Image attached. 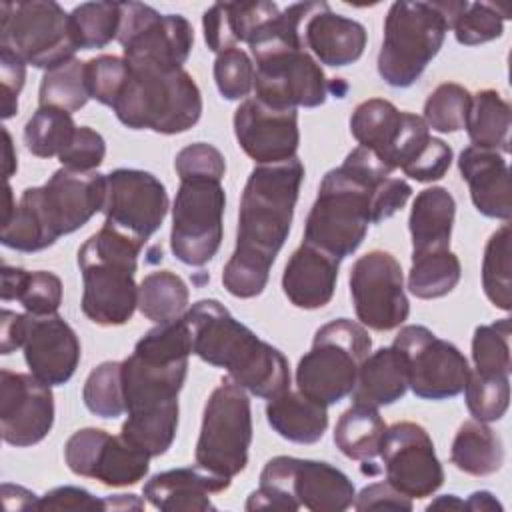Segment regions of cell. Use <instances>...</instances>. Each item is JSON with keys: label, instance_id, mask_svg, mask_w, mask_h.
<instances>
[{"label": "cell", "instance_id": "obj_23", "mask_svg": "<svg viewBox=\"0 0 512 512\" xmlns=\"http://www.w3.org/2000/svg\"><path fill=\"white\" fill-rule=\"evenodd\" d=\"M234 134L240 148L258 164H278L296 156L300 144L296 108H272L246 98L234 112Z\"/></svg>", "mask_w": 512, "mask_h": 512}, {"label": "cell", "instance_id": "obj_53", "mask_svg": "<svg viewBox=\"0 0 512 512\" xmlns=\"http://www.w3.org/2000/svg\"><path fill=\"white\" fill-rule=\"evenodd\" d=\"M26 80V62L12 50L0 46V90L2 118L8 120L18 112V96Z\"/></svg>", "mask_w": 512, "mask_h": 512}, {"label": "cell", "instance_id": "obj_44", "mask_svg": "<svg viewBox=\"0 0 512 512\" xmlns=\"http://www.w3.org/2000/svg\"><path fill=\"white\" fill-rule=\"evenodd\" d=\"M510 318L478 326L472 336V360L478 374L510 376Z\"/></svg>", "mask_w": 512, "mask_h": 512}, {"label": "cell", "instance_id": "obj_25", "mask_svg": "<svg viewBox=\"0 0 512 512\" xmlns=\"http://www.w3.org/2000/svg\"><path fill=\"white\" fill-rule=\"evenodd\" d=\"M302 40L320 64L344 68L364 54L368 34L360 22L332 12L326 2H318L302 26Z\"/></svg>", "mask_w": 512, "mask_h": 512}, {"label": "cell", "instance_id": "obj_38", "mask_svg": "<svg viewBox=\"0 0 512 512\" xmlns=\"http://www.w3.org/2000/svg\"><path fill=\"white\" fill-rule=\"evenodd\" d=\"M460 274V260L450 248L412 254L408 290L420 300L442 298L456 288Z\"/></svg>", "mask_w": 512, "mask_h": 512}, {"label": "cell", "instance_id": "obj_27", "mask_svg": "<svg viewBox=\"0 0 512 512\" xmlns=\"http://www.w3.org/2000/svg\"><path fill=\"white\" fill-rule=\"evenodd\" d=\"M340 260L330 252L302 242L286 262L282 290L302 310L324 308L336 290Z\"/></svg>", "mask_w": 512, "mask_h": 512}, {"label": "cell", "instance_id": "obj_35", "mask_svg": "<svg viewBox=\"0 0 512 512\" xmlns=\"http://www.w3.org/2000/svg\"><path fill=\"white\" fill-rule=\"evenodd\" d=\"M510 122V104L502 98L500 92L486 88L472 96V106L466 120V132L472 146L508 154Z\"/></svg>", "mask_w": 512, "mask_h": 512}, {"label": "cell", "instance_id": "obj_32", "mask_svg": "<svg viewBox=\"0 0 512 512\" xmlns=\"http://www.w3.org/2000/svg\"><path fill=\"white\" fill-rule=\"evenodd\" d=\"M328 406L304 396L300 390L268 400L266 420L284 440L296 444L318 442L328 428Z\"/></svg>", "mask_w": 512, "mask_h": 512}, {"label": "cell", "instance_id": "obj_16", "mask_svg": "<svg viewBox=\"0 0 512 512\" xmlns=\"http://www.w3.org/2000/svg\"><path fill=\"white\" fill-rule=\"evenodd\" d=\"M118 42L126 60L182 68L194 46V28L180 14H160L142 2H120Z\"/></svg>", "mask_w": 512, "mask_h": 512}, {"label": "cell", "instance_id": "obj_51", "mask_svg": "<svg viewBox=\"0 0 512 512\" xmlns=\"http://www.w3.org/2000/svg\"><path fill=\"white\" fill-rule=\"evenodd\" d=\"M450 164L452 148L444 140L430 136L400 170L416 182H434L448 172Z\"/></svg>", "mask_w": 512, "mask_h": 512}, {"label": "cell", "instance_id": "obj_1", "mask_svg": "<svg viewBox=\"0 0 512 512\" xmlns=\"http://www.w3.org/2000/svg\"><path fill=\"white\" fill-rule=\"evenodd\" d=\"M192 354L186 316L150 328L122 360L126 420L120 434L150 458L162 456L178 430V394Z\"/></svg>", "mask_w": 512, "mask_h": 512}, {"label": "cell", "instance_id": "obj_41", "mask_svg": "<svg viewBox=\"0 0 512 512\" xmlns=\"http://www.w3.org/2000/svg\"><path fill=\"white\" fill-rule=\"evenodd\" d=\"M482 288L486 298L500 310L512 308L510 276V224L504 222L486 242L482 258Z\"/></svg>", "mask_w": 512, "mask_h": 512}, {"label": "cell", "instance_id": "obj_59", "mask_svg": "<svg viewBox=\"0 0 512 512\" xmlns=\"http://www.w3.org/2000/svg\"><path fill=\"white\" fill-rule=\"evenodd\" d=\"M2 136H4V176L10 178L16 172L18 164H16V154H14L10 132L6 128H2Z\"/></svg>", "mask_w": 512, "mask_h": 512}, {"label": "cell", "instance_id": "obj_50", "mask_svg": "<svg viewBox=\"0 0 512 512\" xmlns=\"http://www.w3.org/2000/svg\"><path fill=\"white\" fill-rule=\"evenodd\" d=\"M174 168L178 178H216L222 180L226 174V160L222 152L208 142H194L184 146L176 158Z\"/></svg>", "mask_w": 512, "mask_h": 512}, {"label": "cell", "instance_id": "obj_60", "mask_svg": "<svg viewBox=\"0 0 512 512\" xmlns=\"http://www.w3.org/2000/svg\"><path fill=\"white\" fill-rule=\"evenodd\" d=\"M434 508H448V510H464V502L458 500L454 494H444L438 500H434L432 504H428L426 510H434Z\"/></svg>", "mask_w": 512, "mask_h": 512}, {"label": "cell", "instance_id": "obj_36", "mask_svg": "<svg viewBox=\"0 0 512 512\" xmlns=\"http://www.w3.org/2000/svg\"><path fill=\"white\" fill-rule=\"evenodd\" d=\"M386 424L378 408L354 404L344 410L334 428L336 448L350 460H372L380 454Z\"/></svg>", "mask_w": 512, "mask_h": 512}, {"label": "cell", "instance_id": "obj_4", "mask_svg": "<svg viewBox=\"0 0 512 512\" xmlns=\"http://www.w3.org/2000/svg\"><path fill=\"white\" fill-rule=\"evenodd\" d=\"M192 330V352L252 396L272 400L290 390V366L284 354L236 320L224 304L204 298L184 314Z\"/></svg>", "mask_w": 512, "mask_h": 512}, {"label": "cell", "instance_id": "obj_3", "mask_svg": "<svg viewBox=\"0 0 512 512\" xmlns=\"http://www.w3.org/2000/svg\"><path fill=\"white\" fill-rule=\"evenodd\" d=\"M104 200L106 174L62 166L46 184L26 188L18 204L6 190L0 240L18 252H40L102 212Z\"/></svg>", "mask_w": 512, "mask_h": 512}, {"label": "cell", "instance_id": "obj_13", "mask_svg": "<svg viewBox=\"0 0 512 512\" xmlns=\"http://www.w3.org/2000/svg\"><path fill=\"white\" fill-rule=\"evenodd\" d=\"M226 192L216 178H180L172 204V254L186 266L208 264L222 242Z\"/></svg>", "mask_w": 512, "mask_h": 512}, {"label": "cell", "instance_id": "obj_2", "mask_svg": "<svg viewBox=\"0 0 512 512\" xmlns=\"http://www.w3.org/2000/svg\"><path fill=\"white\" fill-rule=\"evenodd\" d=\"M304 180L294 156L278 164H258L242 190L236 248L222 270L224 288L236 298L260 296L270 268L284 246Z\"/></svg>", "mask_w": 512, "mask_h": 512}, {"label": "cell", "instance_id": "obj_29", "mask_svg": "<svg viewBox=\"0 0 512 512\" xmlns=\"http://www.w3.org/2000/svg\"><path fill=\"white\" fill-rule=\"evenodd\" d=\"M280 14L274 2H218L202 16L204 40L216 54L250 44L260 28Z\"/></svg>", "mask_w": 512, "mask_h": 512}, {"label": "cell", "instance_id": "obj_56", "mask_svg": "<svg viewBox=\"0 0 512 512\" xmlns=\"http://www.w3.org/2000/svg\"><path fill=\"white\" fill-rule=\"evenodd\" d=\"M28 330V314H18L8 308L0 314V352L10 354L16 348L24 346Z\"/></svg>", "mask_w": 512, "mask_h": 512}, {"label": "cell", "instance_id": "obj_18", "mask_svg": "<svg viewBox=\"0 0 512 512\" xmlns=\"http://www.w3.org/2000/svg\"><path fill=\"white\" fill-rule=\"evenodd\" d=\"M386 482L410 500L432 496L444 484V468L424 426L396 422L386 426L380 442Z\"/></svg>", "mask_w": 512, "mask_h": 512}, {"label": "cell", "instance_id": "obj_34", "mask_svg": "<svg viewBox=\"0 0 512 512\" xmlns=\"http://www.w3.org/2000/svg\"><path fill=\"white\" fill-rule=\"evenodd\" d=\"M450 462L464 474L490 476L504 462L502 440L486 422L468 420L452 440Z\"/></svg>", "mask_w": 512, "mask_h": 512}, {"label": "cell", "instance_id": "obj_15", "mask_svg": "<svg viewBox=\"0 0 512 512\" xmlns=\"http://www.w3.org/2000/svg\"><path fill=\"white\" fill-rule=\"evenodd\" d=\"M350 296L360 324L376 332L398 328L410 314L402 266L384 250H370L352 264Z\"/></svg>", "mask_w": 512, "mask_h": 512}, {"label": "cell", "instance_id": "obj_33", "mask_svg": "<svg viewBox=\"0 0 512 512\" xmlns=\"http://www.w3.org/2000/svg\"><path fill=\"white\" fill-rule=\"evenodd\" d=\"M2 302L16 300L26 314L50 316L62 304V282L48 270H24L16 266H2Z\"/></svg>", "mask_w": 512, "mask_h": 512}, {"label": "cell", "instance_id": "obj_9", "mask_svg": "<svg viewBox=\"0 0 512 512\" xmlns=\"http://www.w3.org/2000/svg\"><path fill=\"white\" fill-rule=\"evenodd\" d=\"M370 348L372 338L360 322L350 318L326 322L316 330L310 352L298 362V390L324 406L338 404L352 394L358 368Z\"/></svg>", "mask_w": 512, "mask_h": 512}, {"label": "cell", "instance_id": "obj_42", "mask_svg": "<svg viewBox=\"0 0 512 512\" xmlns=\"http://www.w3.org/2000/svg\"><path fill=\"white\" fill-rule=\"evenodd\" d=\"M120 2H84L70 12V24L78 50L104 48L118 38Z\"/></svg>", "mask_w": 512, "mask_h": 512}, {"label": "cell", "instance_id": "obj_55", "mask_svg": "<svg viewBox=\"0 0 512 512\" xmlns=\"http://www.w3.org/2000/svg\"><path fill=\"white\" fill-rule=\"evenodd\" d=\"M356 510H412V500L404 494H400L392 484L388 482H374L360 490V494L354 496Z\"/></svg>", "mask_w": 512, "mask_h": 512}, {"label": "cell", "instance_id": "obj_28", "mask_svg": "<svg viewBox=\"0 0 512 512\" xmlns=\"http://www.w3.org/2000/svg\"><path fill=\"white\" fill-rule=\"evenodd\" d=\"M230 478L212 474L204 468L186 466L154 474L144 484V498L154 508L164 512L178 510H216L210 502V494L224 492L230 486Z\"/></svg>", "mask_w": 512, "mask_h": 512}, {"label": "cell", "instance_id": "obj_46", "mask_svg": "<svg viewBox=\"0 0 512 512\" xmlns=\"http://www.w3.org/2000/svg\"><path fill=\"white\" fill-rule=\"evenodd\" d=\"M462 392L474 420L496 422L506 414L510 404V376H484L470 370Z\"/></svg>", "mask_w": 512, "mask_h": 512}, {"label": "cell", "instance_id": "obj_21", "mask_svg": "<svg viewBox=\"0 0 512 512\" xmlns=\"http://www.w3.org/2000/svg\"><path fill=\"white\" fill-rule=\"evenodd\" d=\"M104 222L144 242L162 226L168 214L164 184L146 170L116 168L106 174Z\"/></svg>", "mask_w": 512, "mask_h": 512}, {"label": "cell", "instance_id": "obj_45", "mask_svg": "<svg viewBox=\"0 0 512 512\" xmlns=\"http://www.w3.org/2000/svg\"><path fill=\"white\" fill-rule=\"evenodd\" d=\"M472 106V94L456 84L444 82L436 86L424 102V122L428 128L448 134L466 128L468 112Z\"/></svg>", "mask_w": 512, "mask_h": 512}, {"label": "cell", "instance_id": "obj_48", "mask_svg": "<svg viewBox=\"0 0 512 512\" xmlns=\"http://www.w3.org/2000/svg\"><path fill=\"white\" fill-rule=\"evenodd\" d=\"M254 62L242 48H228L216 54L214 80L226 100H242L254 88Z\"/></svg>", "mask_w": 512, "mask_h": 512}, {"label": "cell", "instance_id": "obj_24", "mask_svg": "<svg viewBox=\"0 0 512 512\" xmlns=\"http://www.w3.org/2000/svg\"><path fill=\"white\" fill-rule=\"evenodd\" d=\"M24 360L30 374L50 386L66 384L80 362V340L72 326L58 314H28Z\"/></svg>", "mask_w": 512, "mask_h": 512}, {"label": "cell", "instance_id": "obj_39", "mask_svg": "<svg viewBox=\"0 0 512 512\" xmlns=\"http://www.w3.org/2000/svg\"><path fill=\"white\" fill-rule=\"evenodd\" d=\"M70 112L54 106H38L24 126V144L38 158L60 156L76 134Z\"/></svg>", "mask_w": 512, "mask_h": 512}, {"label": "cell", "instance_id": "obj_8", "mask_svg": "<svg viewBox=\"0 0 512 512\" xmlns=\"http://www.w3.org/2000/svg\"><path fill=\"white\" fill-rule=\"evenodd\" d=\"M464 2H394L384 20L378 52L380 78L392 88L412 86L440 52Z\"/></svg>", "mask_w": 512, "mask_h": 512}, {"label": "cell", "instance_id": "obj_57", "mask_svg": "<svg viewBox=\"0 0 512 512\" xmlns=\"http://www.w3.org/2000/svg\"><path fill=\"white\" fill-rule=\"evenodd\" d=\"M464 510H474V512L502 510V504L488 490H478V492L470 494V498L464 502Z\"/></svg>", "mask_w": 512, "mask_h": 512}, {"label": "cell", "instance_id": "obj_12", "mask_svg": "<svg viewBox=\"0 0 512 512\" xmlns=\"http://www.w3.org/2000/svg\"><path fill=\"white\" fill-rule=\"evenodd\" d=\"M0 46L34 68H56L78 50L70 14L52 0L0 4Z\"/></svg>", "mask_w": 512, "mask_h": 512}, {"label": "cell", "instance_id": "obj_22", "mask_svg": "<svg viewBox=\"0 0 512 512\" xmlns=\"http://www.w3.org/2000/svg\"><path fill=\"white\" fill-rule=\"evenodd\" d=\"M54 424L50 384L34 374L0 370V430L2 440L16 448L42 442Z\"/></svg>", "mask_w": 512, "mask_h": 512}, {"label": "cell", "instance_id": "obj_37", "mask_svg": "<svg viewBox=\"0 0 512 512\" xmlns=\"http://www.w3.org/2000/svg\"><path fill=\"white\" fill-rule=\"evenodd\" d=\"M188 300L190 290L186 282L170 270L150 272L138 284V310L156 324L184 316Z\"/></svg>", "mask_w": 512, "mask_h": 512}, {"label": "cell", "instance_id": "obj_47", "mask_svg": "<svg viewBox=\"0 0 512 512\" xmlns=\"http://www.w3.org/2000/svg\"><path fill=\"white\" fill-rule=\"evenodd\" d=\"M458 44L478 46L496 40L504 32L500 8L488 2H464V8L454 18L452 26Z\"/></svg>", "mask_w": 512, "mask_h": 512}, {"label": "cell", "instance_id": "obj_58", "mask_svg": "<svg viewBox=\"0 0 512 512\" xmlns=\"http://www.w3.org/2000/svg\"><path fill=\"white\" fill-rule=\"evenodd\" d=\"M106 510H142L144 500H140L134 494H116V496H104Z\"/></svg>", "mask_w": 512, "mask_h": 512}, {"label": "cell", "instance_id": "obj_26", "mask_svg": "<svg viewBox=\"0 0 512 512\" xmlns=\"http://www.w3.org/2000/svg\"><path fill=\"white\" fill-rule=\"evenodd\" d=\"M458 168L468 184L474 208L488 218L508 222L512 216V190L504 154L468 146L458 156Z\"/></svg>", "mask_w": 512, "mask_h": 512}, {"label": "cell", "instance_id": "obj_10", "mask_svg": "<svg viewBox=\"0 0 512 512\" xmlns=\"http://www.w3.org/2000/svg\"><path fill=\"white\" fill-rule=\"evenodd\" d=\"M256 62L254 98L272 108H316L326 102L330 84L304 44L258 36L250 44Z\"/></svg>", "mask_w": 512, "mask_h": 512}, {"label": "cell", "instance_id": "obj_20", "mask_svg": "<svg viewBox=\"0 0 512 512\" xmlns=\"http://www.w3.org/2000/svg\"><path fill=\"white\" fill-rule=\"evenodd\" d=\"M262 486H274L312 512H342L354 504V484L336 466L320 460L276 456L260 472Z\"/></svg>", "mask_w": 512, "mask_h": 512}, {"label": "cell", "instance_id": "obj_43", "mask_svg": "<svg viewBox=\"0 0 512 512\" xmlns=\"http://www.w3.org/2000/svg\"><path fill=\"white\" fill-rule=\"evenodd\" d=\"M82 400L86 408L100 416L114 420L126 412L122 388V362H102L86 378Z\"/></svg>", "mask_w": 512, "mask_h": 512}, {"label": "cell", "instance_id": "obj_11", "mask_svg": "<svg viewBox=\"0 0 512 512\" xmlns=\"http://www.w3.org/2000/svg\"><path fill=\"white\" fill-rule=\"evenodd\" d=\"M252 444V408L242 386L224 378L204 406L196 442V464L212 474L234 478L248 464Z\"/></svg>", "mask_w": 512, "mask_h": 512}, {"label": "cell", "instance_id": "obj_30", "mask_svg": "<svg viewBox=\"0 0 512 512\" xmlns=\"http://www.w3.org/2000/svg\"><path fill=\"white\" fill-rule=\"evenodd\" d=\"M408 390V362L396 346L380 348L368 354L356 376L352 390L354 404L372 408L388 406L400 400Z\"/></svg>", "mask_w": 512, "mask_h": 512}, {"label": "cell", "instance_id": "obj_14", "mask_svg": "<svg viewBox=\"0 0 512 512\" xmlns=\"http://www.w3.org/2000/svg\"><path fill=\"white\" fill-rule=\"evenodd\" d=\"M392 346L408 362V388L422 400H446L458 396L470 376L466 356L448 340L438 338L420 324L402 326Z\"/></svg>", "mask_w": 512, "mask_h": 512}, {"label": "cell", "instance_id": "obj_17", "mask_svg": "<svg viewBox=\"0 0 512 512\" xmlns=\"http://www.w3.org/2000/svg\"><path fill=\"white\" fill-rule=\"evenodd\" d=\"M64 460L76 476L94 478L110 488L134 486L150 470V454L130 444L122 434L102 428H80L64 444Z\"/></svg>", "mask_w": 512, "mask_h": 512}, {"label": "cell", "instance_id": "obj_49", "mask_svg": "<svg viewBox=\"0 0 512 512\" xmlns=\"http://www.w3.org/2000/svg\"><path fill=\"white\" fill-rule=\"evenodd\" d=\"M84 72L90 98L112 108L128 78V62L124 56H96L84 64Z\"/></svg>", "mask_w": 512, "mask_h": 512}, {"label": "cell", "instance_id": "obj_54", "mask_svg": "<svg viewBox=\"0 0 512 512\" xmlns=\"http://www.w3.org/2000/svg\"><path fill=\"white\" fill-rule=\"evenodd\" d=\"M36 510H106V502L84 488L58 486L38 498Z\"/></svg>", "mask_w": 512, "mask_h": 512}, {"label": "cell", "instance_id": "obj_7", "mask_svg": "<svg viewBox=\"0 0 512 512\" xmlns=\"http://www.w3.org/2000/svg\"><path fill=\"white\" fill-rule=\"evenodd\" d=\"M126 62L128 78L112 106L126 128L180 134L200 120L202 94L184 68H170L150 60Z\"/></svg>", "mask_w": 512, "mask_h": 512}, {"label": "cell", "instance_id": "obj_19", "mask_svg": "<svg viewBox=\"0 0 512 512\" xmlns=\"http://www.w3.org/2000/svg\"><path fill=\"white\" fill-rule=\"evenodd\" d=\"M350 132L358 146L374 152L388 168H402L430 138L424 118L400 112L390 100L360 102L350 116Z\"/></svg>", "mask_w": 512, "mask_h": 512}, {"label": "cell", "instance_id": "obj_40", "mask_svg": "<svg viewBox=\"0 0 512 512\" xmlns=\"http://www.w3.org/2000/svg\"><path fill=\"white\" fill-rule=\"evenodd\" d=\"M84 64L86 62L72 58L56 68L46 70L38 90V104L54 106L70 114L84 108L90 100Z\"/></svg>", "mask_w": 512, "mask_h": 512}, {"label": "cell", "instance_id": "obj_5", "mask_svg": "<svg viewBox=\"0 0 512 512\" xmlns=\"http://www.w3.org/2000/svg\"><path fill=\"white\" fill-rule=\"evenodd\" d=\"M394 170L374 152L356 146L346 160L326 172L304 226V242L338 260L352 256L372 224L374 192Z\"/></svg>", "mask_w": 512, "mask_h": 512}, {"label": "cell", "instance_id": "obj_6", "mask_svg": "<svg viewBox=\"0 0 512 512\" xmlns=\"http://www.w3.org/2000/svg\"><path fill=\"white\" fill-rule=\"evenodd\" d=\"M144 242L102 224L78 250L82 272V312L98 326H122L138 308L134 274Z\"/></svg>", "mask_w": 512, "mask_h": 512}, {"label": "cell", "instance_id": "obj_31", "mask_svg": "<svg viewBox=\"0 0 512 512\" xmlns=\"http://www.w3.org/2000/svg\"><path fill=\"white\" fill-rule=\"evenodd\" d=\"M454 216L456 200L446 188L432 186L418 192L408 218L412 254L450 248Z\"/></svg>", "mask_w": 512, "mask_h": 512}, {"label": "cell", "instance_id": "obj_52", "mask_svg": "<svg viewBox=\"0 0 512 512\" xmlns=\"http://www.w3.org/2000/svg\"><path fill=\"white\" fill-rule=\"evenodd\" d=\"M106 142L102 134L92 130L90 126H78L72 142L58 156L64 168L76 172H96V168L104 162Z\"/></svg>", "mask_w": 512, "mask_h": 512}]
</instances>
